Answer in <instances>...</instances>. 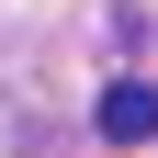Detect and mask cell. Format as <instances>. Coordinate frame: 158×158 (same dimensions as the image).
<instances>
[{
  "label": "cell",
  "mask_w": 158,
  "mask_h": 158,
  "mask_svg": "<svg viewBox=\"0 0 158 158\" xmlns=\"http://www.w3.org/2000/svg\"><path fill=\"white\" fill-rule=\"evenodd\" d=\"M102 135H113V147L158 135V90H147V79H113V90H102Z\"/></svg>",
  "instance_id": "1"
}]
</instances>
